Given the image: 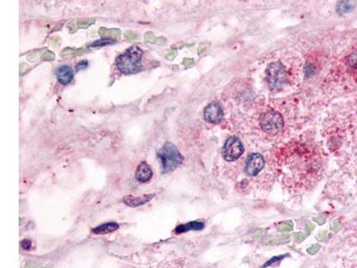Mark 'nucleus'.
Wrapping results in <instances>:
<instances>
[{"instance_id": "obj_1", "label": "nucleus", "mask_w": 357, "mask_h": 268, "mask_svg": "<svg viewBox=\"0 0 357 268\" xmlns=\"http://www.w3.org/2000/svg\"><path fill=\"white\" fill-rule=\"evenodd\" d=\"M143 52L138 46H132L117 56L116 66L124 74H135L142 71L141 58Z\"/></svg>"}, {"instance_id": "obj_2", "label": "nucleus", "mask_w": 357, "mask_h": 268, "mask_svg": "<svg viewBox=\"0 0 357 268\" xmlns=\"http://www.w3.org/2000/svg\"><path fill=\"white\" fill-rule=\"evenodd\" d=\"M158 158L161 163L162 173L167 174L175 170L182 163L183 157L176 146L166 142L158 152Z\"/></svg>"}, {"instance_id": "obj_3", "label": "nucleus", "mask_w": 357, "mask_h": 268, "mask_svg": "<svg viewBox=\"0 0 357 268\" xmlns=\"http://www.w3.org/2000/svg\"><path fill=\"white\" fill-rule=\"evenodd\" d=\"M260 125L263 131L270 134H276L283 127V119L277 111H269L260 118Z\"/></svg>"}, {"instance_id": "obj_4", "label": "nucleus", "mask_w": 357, "mask_h": 268, "mask_svg": "<svg viewBox=\"0 0 357 268\" xmlns=\"http://www.w3.org/2000/svg\"><path fill=\"white\" fill-rule=\"evenodd\" d=\"M268 85L272 89L283 85L287 81V73L282 64L279 62L272 63L266 69Z\"/></svg>"}, {"instance_id": "obj_5", "label": "nucleus", "mask_w": 357, "mask_h": 268, "mask_svg": "<svg viewBox=\"0 0 357 268\" xmlns=\"http://www.w3.org/2000/svg\"><path fill=\"white\" fill-rule=\"evenodd\" d=\"M244 153L242 142L237 137H230L222 148V156L226 161L232 162L237 160Z\"/></svg>"}, {"instance_id": "obj_6", "label": "nucleus", "mask_w": 357, "mask_h": 268, "mask_svg": "<svg viewBox=\"0 0 357 268\" xmlns=\"http://www.w3.org/2000/svg\"><path fill=\"white\" fill-rule=\"evenodd\" d=\"M264 159L259 153L251 154L247 158L245 172L249 176L256 175L264 168Z\"/></svg>"}, {"instance_id": "obj_7", "label": "nucleus", "mask_w": 357, "mask_h": 268, "mask_svg": "<svg viewBox=\"0 0 357 268\" xmlns=\"http://www.w3.org/2000/svg\"><path fill=\"white\" fill-rule=\"evenodd\" d=\"M222 116L223 112L219 103L212 102L204 109V119L210 124H219L222 119Z\"/></svg>"}, {"instance_id": "obj_8", "label": "nucleus", "mask_w": 357, "mask_h": 268, "mask_svg": "<svg viewBox=\"0 0 357 268\" xmlns=\"http://www.w3.org/2000/svg\"><path fill=\"white\" fill-rule=\"evenodd\" d=\"M153 177V171L147 162H141L137 168L135 178L141 183H149Z\"/></svg>"}, {"instance_id": "obj_9", "label": "nucleus", "mask_w": 357, "mask_h": 268, "mask_svg": "<svg viewBox=\"0 0 357 268\" xmlns=\"http://www.w3.org/2000/svg\"><path fill=\"white\" fill-rule=\"evenodd\" d=\"M155 194H145L142 196L134 197L132 195L124 196L123 201L125 205L131 208H136L142 205L147 204L150 200H153Z\"/></svg>"}, {"instance_id": "obj_10", "label": "nucleus", "mask_w": 357, "mask_h": 268, "mask_svg": "<svg viewBox=\"0 0 357 268\" xmlns=\"http://www.w3.org/2000/svg\"><path fill=\"white\" fill-rule=\"evenodd\" d=\"M56 78L61 84H69L73 79V71L69 65H62L56 71Z\"/></svg>"}, {"instance_id": "obj_11", "label": "nucleus", "mask_w": 357, "mask_h": 268, "mask_svg": "<svg viewBox=\"0 0 357 268\" xmlns=\"http://www.w3.org/2000/svg\"><path fill=\"white\" fill-rule=\"evenodd\" d=\"M119 229V225L116 223H106L100 226H97L92 229V233L96 234H107L115 233Z\"/></svg>"}, {"instance_id": "obj_12", "label": "nucleus", "mask_w": 357, "mask_h": 268, "mask_svg": "<svg viewBox=\"0 0 357 268\" xmlns=\"http://www.w3.org/2000/svg\"><path fill=\"white\" fill-rule=\"evenodd\" d=\"M204 228V224L200 222H190L186 225H180L177 226L175 229L176 234H183L187 233L188 231H199Z\"/></svg>"}, {"instance_id": "obj_13", "label": "nucleus", "mask_w": 357, "mask_h": 268, "mask_svg": "<svg viewBox=\"0 0 357 268\" xmlns=\"http://www.w3.org/2000/svg\"><path fill=\"white\" fill-rule=\"evenodd\" d=\"M99 35L102 37V38L117 41L121 38V30L119 29H107L105 27H102L99 29Z\"/></svg>"}, {"instance_id": "obj_14", "label": "nucleus", "mask_w": 357, "mask_h": 268, "mask_svg": "<svg viewBox=\"0 0 357 268\" xmlns=\"http://www.w3.org/2000/svg\"><path fill=\"white\" fill-rule=\"evenodd\" d=\"M145 39L148 43H158L159 45H163L166 42V39L165 38H157L153 33L148 32L145 35Z\"/></svg>"}, {"instance_id": "obj_15", "label": "nucleus", "mask_w": 357, "mask_h": 268, "mask_svg": "<svg viewBox=\"0 0 357 268\" xmlns=\"http://www.w3.org/2000/svg\"><path fill=\"white\" fill-rule=\"evenodd\" d=\"M96 21V18H87V19H81L77 22V26L81 29H87L88 27L92 25Z\"/></svg>"}, {"instance_id": "obj_16", "label": "nucleus", "mask_w": 357, "mask_h": 268, "mask_svg": "<svg viewBox=\"0 0 357 268\" xmlns=\"http://www.w3.org/2000/svg\"><path fill=\"white\" fill-rule=\"evenodd\" d=\"M115 40H112V39H107V38H101V39H98L97 41L92 43L90 45V47H104L106 45H110L115 43Z\"/></svg>"}, {"instance_id": "obj_17", "label": "nucleus", "mask_w": 357, "mask_h": 268, "mask_svg": "<svg viewBox=\"0 0 357 268\" xmlns=\"http://www.w3.org/2000/svg\"><path fill=\"white\" fill-rule=\"evenodd\" d=\"M353 4H351V2H342L340 3L338 5V10L340 13H347L349 12L351 9L353 8Z\"/></svg>"}, {"instance_id": "obj_18", "label": "nucleus", "mask_w": 357, "mask_h": 268, "mask_svg": "<svg viewBox=\"0 0 357 268\" xmlns=\"http://www.w3.org/2000/svg\"><path fill=\"white\" fill-rule=\"evenodd\" d=\"M42 59L44 61H53L55 59V54L51 51H46L42 55Z\"/></svg>"}, {"instance_id": "obj_19", "label": "nucleus", "mask_w": 357, "mask_h": 268, "mask_svg": "<svg viewBox=\"0 0 357 268\" xmlns=\"http://www.w3.org/2000/svg\"><path fill=\"white\" fill-rule=\"evenodd\" d=\"M74 54H77L76 49L71 48V47H67V48H65L63 51L61 52L62 56H67V55H74Z\"/></svg>"}, {"instance_id": "obj_20", "label": "nucleus", "mask_w": 357, "mask_h": 268, "mask_svg": "<svg viewBox=\"0 0 357 268\" xmlns=\"http://www.w3.org/2000/svg\"><path fill=\"white\" fill-rule=\"evenodd\" d=\"M293 230V227L291 225H288V224H282L279 227V231L281 232H290V231Z\"/></svg>"}, {"instance_id": "obj_21", "label": "nucleus", "mask_w": 357, "mask_h": 268, "mask_svg": "<svg viewBox=\"0 0 357 268\" xmlns=\"http://www.w3.org/2000/svg\"><path fill=\"white\" fill-rule=\"evenodd\" d=\"M125 37H126V38H129V39H132V40H134V39H137V38H139V36L135 32H132L131 30H127L125 32Z\"/></svg>"}, {"instance_id": "obj_22", "label": "nucleus", "mask_w": 357, "mask_h": 268, "mask_svg": "<svg viewBox=\"0 0 357 268\" xmlns=\"http://www.w3.org/2000/svg\"><path fill=\"white\" fill-rule=\"evenodd\" d=\"M88 64H89L88 61H86V60L81 61V62H80V63L76 65L77 71H80V70H83V69H85L86 67L88 66Z\"/></svg>"}, {"instance_id": "obj_23", "label": "nucleus", "mask_w": 357, "mask_h": 268, "mask_svg": "<svg viewBox=\"0 0 357 268\" xmlns=\"http://www.w3.org/2000/svg\"><path fill=\"white\" fill-rule=\"evenodd\" d=\"M319 245H318V244H315V245H313L312 247L309 248V249L307 250V252H308L309 254H311V255H314L317 251H319Z\"/></svg>"}, {"instance_id": "obj_24", "label": "nucleus", "mask_w": 357, "mask_h": 268, "mask_svg": "<svg viewBox=\"0 0 357 268\" xmlns=\"http://www.w3.org/2000/svg\"><path fill=\"white\" fill-rule=\"evenodd\" d=\"M183 65H184L185 67H187V68L191 67V66L194 65V60L189 59V58H185V59L183 60Z\"/></svg>"}, {"instance_id": "obj_25", "label": "nucleus", "mask_w": 357, "mask_h": 268, "mask_svg": "<svg viewBox=\"0 0 357 268\" xmlns=\"http://www.w3.org/2000/svg\"><path fill=\"white\" fill-rule=\"evenodd\" d=\"M21 246L23 248L24 250H29L30 246H31V243H30L29 240H23V241H22L21 243Z\"/></svg>"}, {"instance_id": "obj_26", "label": "nucleus", "mask_w": 357, "mask_h": 268, "mask_svg": "<svg viewBox=\"0 0 357 268\" xmlns=\"http://www.w3.org/2000/svg\"><path fill=\"white\" fill-rule=\"evenodd\" d=\"M294 237L296 238V240H298V243L302 242V241H304V239L306 238V236L301 234V233H297V234H294Z\"/></svg>"}, {"instance_id": "obj_27", "label": "nucleus", "mask_w": 357, "mask_h": 268, "mask_svg": "<svg viewBox=\"0 0 357 268\" xmlns=\"http://www.w3.org/2000/svg\"><path fill=\"white\" fill-rule=\"evenodd\" d=\"M176 55H177L176 50H173V51L170 52L169 54H167V55H166V57L168 60H173L175 58V56H176Z\"/></svg>"}, {"instance_id": "obj_28", "label": "nucleus", "mask_w": 357, "mask_h": 268, "mask_svg": "<svg viewBox=\"0 0 357 268\" xmlns=\"http://www.w3.org/2000/svg\"><path fill=\"white\" fill-rule=\"evenodd\" d=\"M315 222L316 223H318L319 225H323V223L325 222V218L323 217H316V218H315Z\"/></svg>"}, {"instance_id": "obj_29", "label": "nucleus", "mask_w": 357, "mask_h": 268, "mask_svg": "<svg viewBox=\"0 0 357 268\" xmlns=\"http://www.w3.org/2000/svg\"><path fill=\"white\" fill-rule=\"evenodd\" d=\"M325 237H326V232H322V233L319 234V241L325 240Z\"/></svg>"}, {"instance_id": "obj_30", "label": "nucleus", "mask_w": 357, "mask_h": 268, "mask_svg": "<svg viewBox=\"0 0 357 268\" xmlns=\"http://www.w3.org/2000/svg\"><path fill=\"white\" fill-rule=\"evenodd\" d=\"M314 228H315V227H314V226H313L311 223L307 224V232H308V233H311L312 231L314 230Z\"/></svg>"}, {"instance_id": "obj_31", "label": "nucleus", "mask_w": 357, "mask_h": 268, "mask_svg": "<svg viewBox=\"0 0 357 268\" xmlns=\"http://www.w3.org/2000/svg\"><path fill=\"white\" fill-rule=\"evenodd\" d=\"M337 227H338V228L340 227V223H339V222H334L333 225H332V229H333V230H337Z\"/></svg>"}, {"instance_id": "obj_32", "label": "nucleus", "mask_w": 357, "mask_h": 268, "mask_svg": "<svg viewBox=\"0 0 357 268\" xmlns=\"http://www.w3.org/2000/svg\"><path fill=\"white\" fill-rule=\"evenodd\" d=\"M54 39H57V40H58V39H59V38H57V37H55V38H53L51 39V42L53 43V45H54V46H55H55H56V43L54 42ZM55 41H56V40H55Z\"/></svg>"}]
</instances>
